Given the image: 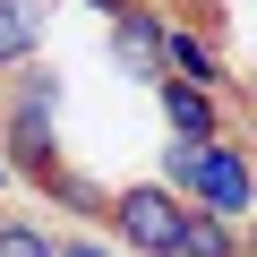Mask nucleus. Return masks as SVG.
<instances>
[{
	"instance_id": "obj_2",
	"label": "nucleus",
	"mask_w": 257,
	"mask_h": 257,
	"mask_svg": "<svg viewBox=\"0 0 257 257\" xmlns=\"http://www.w3.org/2000/svg\"><path fill=\"white\" fill-rule=\"evenodd\" d=\"M52 111H60V77H52V69H35V77L18 86V111H9V163H18L26 180H52V172H60Z\"/></svg>"
},
{
	"instance_id": "obj_8",
	"label": "nucleus",
	"mask_w": 257,
	"mask_h": 257,
	"mask_svg": "<svg viewBox=\"0 0 257 257\" xmlns=\"http://www.w3.org/2000/svg\"><path fill=\"white\" fill-rule=\"evenodd\" d=\"M180 257H240V231L214 223L206 206H189V214H180Z\"/></svg>"
},
{
	"instance_id": "obj_4",
	"label": "nucleus",
	"mask_w": 257,
	"mask_h": 257,
	"mask_svg": "<svg viewBox=\"0 0 257 257\" xmlns=\"http://www.w3.org/2000/svg\"><path fill=\"white\" fill-rule=\"evenodd\" d=\"M163 77H180V86L214 94V86H223V60H214V43H206V35H189V26H172V18H163Z\"/></svg>"
},
{
	"instance_id": "obj_1",
	"label": "nucleus",
	"mask_w": 257,
	"mask_h": 257,
	"mask_svg": "<svg viewBox=\"0 0 257 257\" xmlns=\"http://www.w3.org/2000/svg\"><path fill=\"white\" fill-rule=\"evenodd\" d=\"M180 214H189V206H180L163 180L111 189V206H103L111 240H120V248H138V257H180Z\"/></svg>"
},
{
	"instance_id": "obj_7",
	"label": "nucleus",
	"mask_w": 257,
	"mask_h": 257,
	"mask_svg": "<svg viewBox=\"0 0 257 257\" xmlns=\"http://www.w3.org/2000/svg\"><path fill=\"white\" fill-rule=\"evenodd\" d=\"M35 43H43V9L35 0H0V69L35 60Z\"/></svg>"
},
{
	"instance_id": "obj_3",
	"label": "nucleus",
	"mask_w": 257,
	"mask_h": 257,
	"mask_svg": "<svg viewBox=\"0 0 257 257\" xmlns=\"http://www.w3.org/2000/svg\"><path fill=\"white\" fill-rule=\"evenodd\" d=\"M189 206H206L214 223H231V231H240V214H257V163H248L231 138H214V146H206V163H197Z\"/></svg>"
},
{
	"instance_id": "obj_9",
	"label": "nucleus",
	"mask_w": 257,
	"mask_h": 257,
	"mask_svg": "<svg viewBox=\"0 0 257 257\" xmlns=\"http://www.w3.org/2000/svg\"><path fill=\"white\" fill-rule=\"evenodd\" d=\"M0 257H52V231L35 214H0Z\"/></svg>"
},
{
	"instance_id": "obj_14",
	"label": "nucleus",
	"mask_w": 257,
	"mask_h": 257,
	"mask_svg": "<svg viewBox=\"0 0 257 257\" xmlns=\"http://www.w3.org/2000/svg\"><path fill=\"white\" fill-rule=\"evenodd\" d=\"M240 257H257V231H248V248H240Z\"/></svg>"
},
{
	"instance_id": "obj_5",
	"label": "nucleus",
	"mask_w": 257,
	"mask_h": 257,
	"mask_svg": "<svg viewBox=\"0 0 257 257\" xmlns=\"http://www.w3.org/2000/svg\"><path fill=\"white\" fill-rule=\"evenodd\" d=\"M155 94H163V120H172V138H189V146L223 138V111H214V94H197V86H180V77H155Z\"/></svg>"
},
{
	"instance_id": "obj_11",
	"label": "nucleus",
	"mask_w": 257,
	"mask_h": 257,
	"mask_svg": "<svg viewBox=\"0 0 257 257\" xmlns=\"http://www.w3.org/2000/svg\"><path fill=\"white\" fill-rule=\"evenodd\" d=\"M43 189H52V197H60V206H69V214H94V223H103V206H111V197H103V189H94V180H86V172H52V180H43Z\"/></svg>"
},
{
	"instance_id": "obj_12",
	"label": "nucleus",
	"mask_w": 257,
	"mask_h": 257,
	"mask_svg": "<svg viewBox=\"0 0 257 257\" xmlns=\"http://www.w3.org/2000/svg\"><path fill=\"white\" fill-rule=\"evenodd\" d=\"M52 257H120L111 240H52Z\"/></svg>"
},
{
	"instance_id": "obj_6",
	"label": "nucleus",
	"mask_w": 257,
	"mask_h": 257,
	"mask_svg": "<svg viewBox=\"0 0 257 257\" xmlns=\"http://www.w3.org/2000/svg\"><path fill=\"white\" fill-rule=\"evenodd\" d=\"M111 43H120V60H128V69H146V77H163V18L146 9V0H138L128 18H111Z\"/></svg>"
},
{
	"instance_id": "obj_13",
	"label": "nucleus",
	"mask_w": 257,
	"mask_h": 257,
	"mask_svg": "<svg viewBox=\"0 0 257 257\" xmlns=\"http://www.w3.org/2000/svg\"><path fill=\"white\" fill-rule=\"evenodd\" d=\"M86 9H103V18H128V9H138V0H86Z\"/></svg>"
},
{
	"instance_id": "obj_10",
	"label": "nucleus",
	"mask_w": 257,
	"mask_h": 257,
	"mask_svg": "<svg viewBox=\"0 0 257 257\" xmlns=\"http://www.w3.org/2000/svg\"><path fill=\"white\" fill-rule=\"evenodd\" d=\"M214 146V138H206ZM206 146H189V138H172V155H163V189L189 206V189H197V163H206Z\"/></svg>"
}]
</instances>
